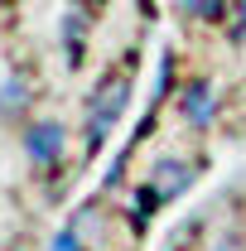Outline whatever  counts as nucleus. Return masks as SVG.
Segmentation results:
<instances>
[{
	"label": "nucleus",
	"mask_w": 246,
	"mask_h": 251,
	"mask_svg": "<svg viewBox=\"0 0 246 251\" xmlns=\"http://www.w3.org/2000/svg\"><path fill=\"white\" fill-rule=\"evenodd\" d=\"M125 101H130V77H125V73H111V77L97 87L92 106H87V155H97V150L106 145V135H111V126L121 121Z\"/></svg>",
	"instance_id": "f257e3e1"
},
{
	"label": "nucleus",
	"mask_w": 246,
	"mask_h": 251,
	"mask_svg": "<svg viewBox=\"0 0 246 251\" xmlns=\"http://www.w3.org/2000/svg\"><path fill=\"white\" fill-rule=\"evenodd\" d=\"M25 155L34 159V164H53V159L63 155V126L58 121H39L25 130Z\"/></svg>",
	"instance_id": "f03ea898"
},
{
	"label": "nucleus",
	"mask_w": 246,
	"mask_h": 251,
	"mask_svg": "<svg viewBox=\"0 0 246 251\" xmlns=\"http://www.w3.org/2000/svg\"><path fill=\"white\" fill-rule=\"evenodd\" d=\"M154 174H159V179L150 184V193L159 198V203H169L174 193H184V188H188V169H184V164H174V159L154 164Z\"/></svg>",
	"instance_id": "7ed1b4c3"
},
{
	"label": "nucleus",
	"mask_w": 246,
	"mask_h": 251,
	"mask_svg": "<svg viewBox=\"0 0 246 251\" xmlns=\"http://www.w3.org/2000/svg\"><path fill=\"white\" fill-rule=\"evenodd\" d=\"M184 116L193 126L213 121V87H208V82H188V87H184Z\"/></svg>",
	"instance_id": "20e7f679"
},
{
	"label": "nucleus",
	"mask_w": 246,
	"mask_h": 251,
	"mask_svg": "<svg viewBox=\"0 0 246 251\" xmlns=\"http://www.w3.org/2000/svg\"><path fill=\"white\" fill-rule=\"evenodd\" d=\"M179 10H184V15H193V20H222L227 0H179Z\"/></svg>",
	"instance_id": "39448f33"
},
{
	"label": "nucleus",
	"mask_w": 246,
	"mask_h": 251,
	"mask_svg": "<svg viewBox=\"0 0 246 251\" xmlns=\"http://www.w3.org/2000/svg\"><path fill=\"white\" fill-rule=\"evenodd\" d=\"M53 251H82V237H77V222H73V227H63L58 237H53Z\"/></svg>",
	"instance_id": "423d86ee"
},
{
	"label": "nucleus",
	"mask_w": 246,
	"mask_h": 251,
	"mask_svg": "<svg viewBox=\"0 0 246 251\" xmlns=\"http://www.w3.org/2000/svg\"><path fill=\"white\" fill-rule=\"evenodd\" d=\"M20 101H25V82H10L5 97H0V111H10V106H20Z\"/></svg>",
	"instance_id": "0eeeda50"
},
{
	"label": "nucleus",
	"mask_w": 246,
	"mask_h": 251,
	"mask_svg": "<svg viewBox=\"0 0 246 251\" xmlns=\"http://www.w3.org/2000/svg\"><path fill=\"white\" fill-rule=\"evenodd\" d=\"M242 15H246V5H242Z\"/></svg>",
	"instance_id": "6e6552de"
}]
</instances>
